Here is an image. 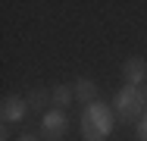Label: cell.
Listing matches in <instances>:
<instances>
[{
	"label": "cell",
	"mask_w": 147,
	"mask_h": 141,
	"mask_svg": "<svg viewBox=\"0 0 147 141\" xmlns=\"http://www.w3.org/2000/svg\"><path fill=\"white\" fill-rule=\"evenodd\" d=\"M113 116L116 113L103 100L85 107V113H82V141H107L110 132H113Z\"/></svg>",
	"instance_id": "6da1fadb"
},
{
	"label": "cell",
	"mask_w": 147,
	"mask_h": 141,
	"mask_svg": "<svg viewBox=\"0 0 147 141\" xmlns=\"http://www.w3.org/2000/svg\"><path fill=\"white\" fill-rule=\"evenodd\" d=\"M144 88H135V85H125L122 91H116V97H113V113H116L122 122H141V116H144Z\"/></svg>",
	"instance_id": "7a4b0ae2"
},
{
	"label": "cell",
	"mask_w": 147,
	"mask_h": 141,
	"mask_svg": "<svg viewBox=\"0 0 147 141\" xmlns=\"http://www.w3.org/2000/svg\"><path fill=\"white\" fill-rule=\"evenodd\" d=\"M66 129H69V119H66V113L57 110V107L41 116V135H44V141H59L66 135Z\"/></svg>",
	"instance_id": "3957f363"
},
{
	"label": "cell",
	"mask_w": 147,
	"mask_h": 141,
	"mask_svg": "<svg viewBox=\"0 0 147 141\" xmlns=\"http://www.w3.org/2000/svg\"><path fill=\"white\" fill-rule=\"evenodd\" d=\"M28 100L25 97H16V94H9V97H3V107H0V116H3V125H9V122H19V119H25V113H28Z\"/></svg>",
	"instance_id": "277c9868"
},
{
	"label": "cell",
	"mask_w": 147,
	"mask_h": 141,
	"mask_svg": "<svg viewBox=\"0 0 147 141\" xmlns=\"http://www.w3.org/2000/svg\"><path fill=\"white\" fill-rule=\"evenodd\" d=\"M122 75H125V85H135V88H141L147 75V63L144 56H128L125 63H122Z\"/></svg>",
	"instance_id": "5b68a950"
},
{
	"label": "cell",
	"mask_w": 147,
	"mask_h": 141,
	"mask_svg": "<svg viewBox=\"0 0 147 141\" xmlns=\"http://www.w3.org/2000/svg\"><path fill=\"white\" fill-rule=\"evenodd\" d=\"M75 100L78 104H85V107H91V104H97V85H94V79H78L75 82Z\"/></svg>",
	"instance_id": "8992f818"
},
{
	"label": "cell",
	"mask_w": 147,
	"mask_h": 141,
	"mask_svg": "<svg viewBox=\"0 0 147 141\" xmlns=\"http://www.w3.org/2000/svg\"><path fill=\"white\" fill-rule=\"evenodd\" d=\"M25 100H28V107H31V110H41V116H44V113H47L44 107L53 100V91H47V88H34V91H31Z\"/></svg>",
	"instance_id": "52a82bcc"
},
{
	"label": "cell",
	"mask_w": 147,
	"mask_h": 141,
	"mask_svg": "<svg viewBox=\"0 0 147 141\" xmlns=\"http://www.w3.org/2000/svg\"><path fill=\"white\" fill-rule=\"evenodd\" d=\"M69 100H75V88H69V85H57V88H53V104H57V110L69 107Z\"/></svg>",
	"instance_id": "ba28073f"
},
{
	"label": "cell",
	"mask_w": 147,
	"mask_h": 141,
	"mask_svg": "<svg viewBox=\"0 0 147 141\" xmlns=\"http://www.w3.org/2000/svg\"><path fill=\"white\" fill-rule=\"evenodd\" d=\"M138 141H147V113L141 116V122H138Z\"/></svg>",
	"instance_id": "9c48e42d"
},
{
	"label": "cell",
	"mask_w": 147,
	"mask_h": 141,
	"mask_svg": "<svg viewBox=\"0 0 147 141\" xmlns=\"http://www.w3.org/2000/svg\"><path fill=\"white\" fill-rule=\"evenodd\" d=\"M19 141H38V138H31V135H22V138H19Z\"/></svg>",
	"instance_id": "30bf717a"
},
{
	"label": "cell",
	"mask_w": 147,
	"mask_h": 141,
	"mask_svg": "<svg viewBox=\"0 0 147 141\" xmlns=\"http://www.w3.org/2000/svg\"><path fill=\"white\" fill-rule=\"evenodd\" d=\"M144 97H147V88H144Z\"/></svg>",
	"instance_id": "8fae6325"
}]
</instances>
